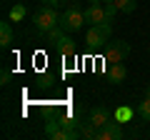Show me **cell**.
I'll use <instances>...</instances> for the list:
<instances>
[{
  "label": "cell",
  "mask_w": 150,
  "mask_h": 140,
  "mask_svg": "<svg viewBox=\"0 0 150 140\" xmlns=\"http://www.w3.org/2000/svg\"><path fill=\"white\" fill-rule=\"evenodd\" d=\"M85 3H90V5H95V3H103V0H85Z\"/></svg>",
  "instance_id": "obj_18"
},
{
  "label": "cell",
  "mask_w": 150,
  "mask_h": 140,
  "mask_svg": "<svg viewBox=\"0 0 150 140\" xmlns=\"http://www.w3.org/2000/svg\"><path fill=\"white\" fill-rule=\"evenodd\" d=\"M10 80H13V73L10 70H3L0 73V85H10Z\"/></svg>",
  "instance_id": "obj_15"
},
{
  "label": "cell",
  "mask_w": 150,
  "mask_h": 140,
  "mask_svg": "<svg viewBox=\"0 0 150 140\" xmlns=\"http://www.w3.org/2000/svg\"><path fill=\"white\" fill-rule=\"evenodd\" d=\"M48 5H53V8H68V3L70 0H45Z\"/></svg>",
  "instance_id": "obj_17"
},
{
  "label": "cell",
  "mask_w": 150,
  "mask_h": 140,
  "mask_svg": "<svg viewBox=\"0 0 150 140\" xmlns=\"http://www.w3.org/2000/svg\"><path fill=\"white\" fill-rule=\"evenodd\" d=\"M115 5H118V13H125V15H130V13H135L138 3H135V0H115Z\"/></svg>",
  "instance_id": "obj_13"
},
{
  "label": "cell",
  "mask_w": 150,
  "mask_h": 140,
  "mask_svg": "<svg viewBox=\"0 0 150 140\" xmlns=\"http://www.w3.org/2000/svg\"><path fill=\"white\" fill-rule=\"evenodd\" d=\"M115 118H118V120H128L130 118V108H120L118 113H115Z\"/></svg>",
  "instance_id": "obj_16"
},
{
  "label": "cell",
  "mask_w": 150,
  "mask_h": 140,
  "mask_svg": "<svg viewBox=\"0 0 150 140\" xmlns=\"http://www.w3.org/2000/svg\"><path fill=\"white\" fill-rule=\"evenodd\" d=\"M28 15V8L23 5V3H15V5L10 8V13H8V18H10V23H20L23 18Z\"/></svg>",
  "instance_id": "obj_11"
},
{
  "label": "cell",
  "mask_w": 150,
  "mask_h": 140,
  "mask_svg": "<svg viewBox=\"0 0 150 140\" xmlns=\"http://www.w3.org/2000/svg\"><path fill=\"white\" fill-rule=\"evenodd\" d=\"M0 45H3V50H8L13 45V25L10 23H0Z\"/></svg>",
  "instance_id": "obj_10"
},
{
  "label": "cell",
  "mask_w": 150,
  "mask_h": 140,
  "mask_svg": "<svg viewBox=\"0 0 150 140\" xmlns=\"http://www.w3.org/2000/svg\"><path fill=\"white\" fill-rule=\"evenodd\" d=\"M103 3H115V0H103Z\"/></svg>",
  "instance_id": "obj_20"
},
{
  "label": "cell",
  "mask_w": 150,
  "mask_h": 140,
  "mask_svg": "<svg viewBox=\"0 0 150 140\" xmlns=\"http://www.w3.org/2000/svg\"><path fill=\"white\" fill-rule=\"evenodd\" d=\"M112 38V23H100V25H90L85 33L88 48H100V45L110 43Z\"/></svg>",
  "instance_id": "obj_3"
},
{
  "label": "cell",
  "mask_w": 150,
  "mask_h": 140,
  "mask_svg": "<svg viewBox=\"0 0 150 140\" xmlns=\"http://www.w3.org/2000/svg\"><path fill=\"white\" fill-rule=\"evenodd\" d=\"M108 78H110L115 85H120V83L128 78V68H125V63H110V65H108Z\"/></svg>",
  "instance_id": "obj_9"
},
{
  "label": "cell",
  "mask_w": 150,
  "mask_h": 140,
  "mask_svg": "<svg viewBox=\"0 0 150 140\" xmlns=\"http://www.w3.org/2000/svg\"><path fill=\"white\" fill-rule=\"evenodd\" d=\"M108 120H112V113L105 108V105H98V108L90 110V123L95 125V128H103Z\"/></svg>",
  "instance_id": "obj_7"
},
{
  "label": "cell",
  "mask_w": 150,
  "mask_h": 140,
  "mask_svg": "<svg viewBox=\"0 0 150 140\" xmlns=\"http://www.w3.org/2000/svg\"><path fill=\"white\" fill-rule=\"evenodd\" d=\"M85 23L88 25H100V23H105V5H100V3L88 5L85 8Z\"/></svg>",
  "instance_id": "obj_6"
},
{
  "label": "cell",
  "mask_w": 150,
  "mask_h": 140,
  "mask_svg": "<svg viewBox=\"0 0 150 140\" xmlns=\"http://www.w3.org/2000/svg\"><path fill=\"white\" fill-rule=\"evenodd\" d=\"M53 48L58 50L63 58H70V55H75V40L70 38V33H65L63 38L58 40V43H53Z\"/></svg>",
  "instance_id": "obj_8"
},
{
  "label": "cell",
  "mask_w": 150,
  "mask_h": 140,
  "mask_svg": "<svg viewBox=\"0 0 150 140\" xmlns=\"http://www.w3.org/2000/svg\"><path fill=\"white\" fill-rule=\"evenodd\" d=\"M145 95H148V98H150V85H148V88H145Z\"/></svg>",
  "instance_id": "obj_19"
},
{
  "label": "cell",
  "mask_w": 150,
  "mask_h": 140,
  "mask_svg": "<svg viewBox=\"0 0 150 140\" xmlns=\"http://www.w3.org/2000/svg\"><path fill=\"white\" fill-rule=\"evenodd\" d=\"M85 25V10H80L78 5H68L60 13V28L65 33H78Z\"/></svg>",
  "instance_id": "obj_2"
},
{
  "label": "cell",
  "mask_w": 150,
  "mask_h": 140,
  "mask_svg": "<svg viewBox=\"0 0 150 140\" xmlns=\"http://www.w3.org/2000/svg\"><path fill=\"white\" fill-rule=\"evenodd\" d=\"M148 55H150V50H148Z\"/></svg>",
  "instance_id": "obj_21"
},
{
  "label": "cell",
  "mask_w": 150,
  "mask_h": 140,
  "mask_svg": "<svg viewBox=\"0 0 150 140\" xmlns=\"http://www.w3.org/2000/svg\"><path fill=\"white\" fill-rule=\"evenodd\" d=\"M135 113H138V115H140L143 120H148V123H150V98H148V95H145L143 100L138 103V108H135Z\"/></svg>",
  "instance_id": "obj_12"
},
{
  "label": "cell",
  "mask_w": 150,
  "mask_h": 140,
  "mask_svg": "<svg viewBox=\"0 0 150 140\" xmlns=\"http://www.w3.org/2000/svg\"><path fill=\"white\" fill-rule=\"evenodd\" d=\"M98 138H100V140H120V138H123L120 120H118V118H112V120H108L103 128H98Z\"/></svg>",
  "instance_id": "obj_5"
},
{
  "label": "cell",
  "mask_w": 150,
  "mask_h": 140,
  "mask_svg": "<svg viewBox=\"0 0 150 140\" xmlns=\"http://www.w3.org/2000/svg\"><path fill=\"white\" fill-rule=\"evenodd\" d=\"M33 23H35V30L40 33V35H48L53 28H58L60 25V13H58V8H53V5H40L35 10V15H33Z\"/></svg>",
  "instance_id": "obj_1"
},
{
  "label": "cell",
  "mask_w": 150,
  "mask_h": 140,
  "mask_svg": "<svg viewBox=\"0 0 150 140\" xmlns=\"http://www.w3.org/2000/svg\"><path fill=\"white\" fill-rule=\"evenodd\" d=\"M130 55V45L125 40H110L105 50V63H125V58Z\"/></svg>",
  "instance_id": "obj_4"
},
{
  "label": "cell",
  "mask_w": 150,
  "mask_h": 140,
  "mask_svg": "<svg viewBox=\"0 0 150 140\" xmlns=\"http://www.w3.org/2000/svg\"><path fill=\"white\" fill-rule=\"evenodd\" d=\"M60 130H63L60 120H50V123L45 125V135H48V138H55V140H58V138H60Z\"/></svg>",
  "instance_id": "obj_14"
}]
</instances>
